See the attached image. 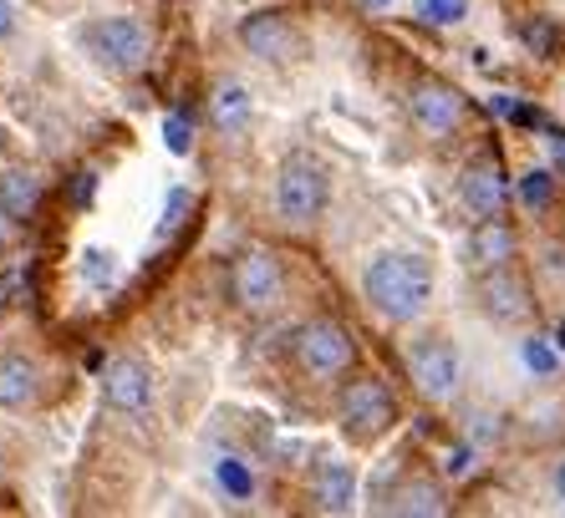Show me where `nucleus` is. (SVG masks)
Masks as SVG:
<instances>
[{"instance_id":"bb28decb","label":"nucleus","mask_w":565,"mask_h":518,"mask_svg":"<svg viewBox=\"0 0 565 518\" xmlns=\"http://www.w3.org/2000/svg\"><path fill=\"white\" fill-rule=\"evenodd\" d=\"M551 148H555V163L565 169V132H551Z\"/></svg>"},{"instance_id":"cd10ccee","label":"nucleus","mask_w":565,"mask_h":518,"mask_svg":"<svg viewBox=\"0 0 565 518\" xmlns=\"http://www.w3.org/2000/svg\"><path fill=\"white\" fill-rule=\"evenodd\" d=\"M555 493H561V504H565V463L555 467Z\"/></svg>"},{"instance_id":"a211bd4d","label":"nucleus","mask_w":565,"mask_h":518,"mask_svg":"<svg viewBox=\"0 0 565 518\" xmlns=\"http://www.w3.org/2000/svg\"><path fill=\"white\" fill-rule=\"evenodd\" d=\"M387 508L393 514H413V518H438V514H448V498L434 478H408L393 488V504Z\"/></svg>"},{"instance_id":"39448f33","label":"nucleus","mask_w":565,"mask_h":518,"mask_svg":"<svg viewBox=\"0 0 565 518\" xmlns=\"http://www.w3.org/2000/svg\"><path fill=\"white\" fill-rule=\"evenodd\" d=\"M337 422H342V432L352 442H377L397 422V402H393V391H387V381L352 376L342 387V397H337Z\"/></svg>"},{"instance_id":"4468645a","label":"nucleus","mask_w":565,"mask_h":518,"mask_svg":"<svg viewBox=\"0 0 565 518\" xmlns=\"http://www.w3.org/2000/svg\"><path fill=\"white\" fill-rule=\"evenodd\" d=\"M311 508L316 514H352L356 508V473L352 463L321 457L311 473Z\"/></svg>"},{"instance_id":"f8f14e48","label":"nucleus","mask_w":565,"mask_h":518,"mask_svg":"<svg viewBox=\"0 0 565 518\" xmlns=\"http://www.w3.org/2000/svg\"><path fill=\"white\" fill-rule=\"evenodd\" d=\"M459 204L469 208V219H504L510 204V179H504L500 158H473L469 169L459 173Z\"/></svg>"},{"instance_id":"7ed1b4c3","label":"nucleus","mask_w":565,"mask_h":518,"mask_svg":"<svg viewBox=\"0 0 565 518\" xmlns=\"http://www.w3.org/2000/svg\"><path fill=\"white\" fill-rule=\"evenodd\" d=\"M82 46L113 77H138L153 62V26L138 15H103L82 31Z\"/></svg>"},{"instance_id":"f03ea898","label":"nucleus","mask_w":565,"mask_h":518,"mask_svg":"<svg viewBox=\"0 0 565 518\" xmlns=\"http://www.w3.org/2000/svg\"><path fill=\"white\" fill-rule=\"evenodd\" d=\"M331 204V173L311 153H286L276 169V214L286 229H316Z\"/></svg>"},{"instance_id":"b1692460","label":"nucleus","mask_w":565,"mask_h":518,"mask_svg":"<svg viewBox=\"0 0 565 518\" xmlns=\"http://www.w3.org/2000/svg\"><path fill=\"white\" fill-rule=\"evenodd\" d=\"M220 478H224V488H230V493H239V498H250L255 478H250V473H245L239 463H224V467H220Z\"/></svg>"},{"instance_id":"412c9836","label":"nucleus","mask_w":565,"mask_h":518,"mask_svg":"<svg viewBox=\"0 0 565 518\" xmlns=\"http://www.w3.org/2000/svg\"><path fill=\"white\" fill-rule=\"evenodd\" d=\"M418 15L428 26H459L469 15V0H418Z\"/></svg>"},{"instance_id":"ddd939ff","label":"nucleus","mask_w":565,"mask_h":518,"mask_svg":"<svg viewBox=\"0 0 565 518\" xmlns=\"http://www.w3.org/2000/svg\"><path fill=\"white\" fill-rule=\"evenodd\" d=\"M46 402V366L26 350L0 356V412H36Z\"/></svg>"},{"instance_id":"9d476101","label":"nucleus","mask_w":565,"mask_h":518,"mask_svg":"<svg viewBox=\"0 0 565 518\" xmlns=\"http://www.w3.org/2000/svg\"><path fill=\"white\" fill-rule=\"evenodd\" d=\"M235 36H239V46L265 66H280V62H290V56L301 52V31L290 26L286 11H250L245 21H239Z\"/></svg>"},{"instance_id":"20e7f679","label":"nucleus","mask_w":565,"mask_h":518,"mask_svg":"<svg viewBox=\"0 0 565 518\" xmlns=\"http://www.w3.org/2000/svg\"><path fill=\"white\" fill-rule=\"evenodd\" d=\"M290 356H296V371L311 376V381H337V376L352 371L356 361V341L342 321L331 315H316V321L296 325L290 336Z\"/></svg>"},{"instance_id":"4be33fe9","label":"nucleus","mask_w":565,"mask_h":518,"mask_svg":"<svg viewBox=\"0 0 565 518\" xmlns=\"http://www.w3.org/2000/svg\"><path fill=\"white\" fill-rule=\"evenodd\" d=\"M163 138H169V153L184 158L189 148H194V117H189V112H169V122H163Z\"/></svg>"},{"instance_id":"c85d7f7f","label":"nucleus","mask_w":565,"mask_h":518,"mask_svg":"<svg viewBox=\"0 0 565 518\" xmlns=\"http://www.w3.org/2000/svg\"><path fill=\"white\" fill-rule=\"evenodd\" d=\"M372 6H393V0H372Z\"/></svg>"},{"instance_id":"0eeeda50","label":"nucleus","mask_w":565,"mask_h":518,"mask_svg":"<svg viewBox=\"0 0 565 518\" xmlns=\"http://www.w3.org/2000/svg\"><path fill=\"white\" fill-rule=\"evenodd\" d=\"M408 376L428 402H454L463 387V356L448 336H418L408 346Z\"/></svg>"},{"instance_id":"f3484780","label":"nucleus","mask_w":565,"mask_h":518,"mask_svg":"<svg viewBox=\"0 0 565 518\" xmlns=\"http://www.w3.org/2000/svg\"><path fill=\"white\" fill-rule=\"evenodd\" d=\"M210 122L214 132H224V138H239V132L255 122V97L239 82H220L210 97Z\"/></svg>"},{"instance_id":"f257e3e1","label":"nucleus","mask_w":565,"mask_h":518,"mask_svg":"<svg viewBox=\"0 0 565 518\" xmlns=\"http://www.w3.org/2000/svg\"><path fill=\"white\" fill-rule=\"evenodd\" d=\"M362 295H367V305L382 321L408 325L434 300V265L423 255H408V249H382L362 270Z\"/></svg>"},{"instance_id":"dca6fc26","label":"nucleus","mask_w":565,"mask_h":518,"mask_svg":"<svg viewBox=\"0 0 565 518\" xmlns=\"http://www.w3.org/2000/svg\"><path fill=\"white\" fill-rule=\"evenodd\" d=\"M520 255V234L510 229L504 219H479L469 234V259L479 270H494V265H510Z\"/></svg>"},{"instance_id":"423d86ee","label":"nucleus","mask_w":565,"mask_h":518,"mask_svg":"<svg viewBox=\"0 0 565 518\" xmlns=\"http://www.w3.org/2000/svg\"><path fill=\"white\" fill-rule=\"evenodd\" d=\"M286 300V265L270 249H245L230 270V305L245 315H270Z\"/></svg>"},{"instance_id":"1a4fd4ad","label":"nucleus","mask_w":565,"mask_h":518,"mask_svg":"<svg viewBox=\"0 0 565 518\" xmlns=\"http://www.w3.org/2000/svg\"><path fill=\"white\" fill-rule=\"evenodd\" d=\"M408 122L428 138V143H444V138H454L463 122V91L448 87V82L438 77H423L413 82L408 91Z\"/></svg>"},{"instance_id":"a878e982","label":"nucleus","mask_w":565,"mask_h":518,"mask_svg":"<svg viewBox=\"0 0 565 518\" xmlns=\"http://www.w3.org/2000/svg\"><path fill=\"white\" fill-rule=\"evenodd\" d=\"M15 26H21V15H15V0H0V41H11Z\"/></svg>"},{"instance_id":"393cba45","label":"nucleus","mask_w":565,"mask_h":518,"mask_svg":"<svg viewBox=\"0 0 565 518\" xmlns=\"http://www.w3.org/2000/svg\"><path fill=\"white\" fill-rule=\"evenodd\" d=\"M525 41L535 46V52L551 56V52H555V31H551V21H535V26H525Z\"/></svg>"},{"instance_id":"5701e85b","label":"nucleus","mask_w":565,"mask_h":518,"mask_svg":"<svg viewBox=\"0 0 565 518\" xmlns=\"http://www.w3.org/2000/svg\"><path fill=\"white\" fill-rule=\"evenodd\" d=\"M525 366H530V371H540V376H551L555 366H561V356H555V350L535 336V341H525Z\"/></svg>"},{"instance_id":"6ab92c4d","label":"nucleus","mask_w":565,"mask_h":518,"mask_svg":"<svg viewBox=\"0 0 565 518\" xmlns=\"http://www.w3.org/2000/svg\"><path fill=\"white\" fill-rule=\"evenodd\" d=\"M77 274H82V280H87L93 290H107L113 280H118V255H113V249H82Z\"/></svg>"},{"instance_id":"aec40b11","label":"nucleus","mask_w":565,"mask_h":518,"mask_svg":"<svg viewBox=\"0 0 565 518\" xmlns=\"http://www.w3.org/2000/svg\"><path fill=\"white\" fill-rule=\"evenodd\" d=\"M551 198H555V173L551 169H530L525 179H520V204H525L530 214L551 208Z\"/></svg>"},{"instance_id":"2eb2a0df","label":"nucleus","mask_w":565,"mask_h":518,"mask_svg":"<svg viewBox=\"0 0 565 518\" xmlns=\"http://www.w3.org/2000/svg\"><path fill=\"white\" fill-rule=\"evenodd\" d=\"M41 194H46V183H41L36 169H26V163H6V169H0V208H6L11 219L26 224L41 208Z\"/></svg>"},{"instance_id":"6e6552de","label":"nucleus","mask_w":565,"mask_h":518,"mask_svg":"<svg viewBox=\"0 0 565 518\" xmlns=\"http://www.w3.org/2000/svg\"><path fill=\"white\" fill-rule=\"evenodd\" d=\"M103 402H107V412H118V417H148L158 407L153 366L143 356H132V350L113 356L103 366Z\"/></svg>"},{"instance_id":"9b49d317","label":"nucleus","mask_w":565,"mask_h":518,"mask_svg":"<svg viewBox=\"0 0 565 518\" xmlns=\"http://www.w3.org/2000/svg\"><path fill=\"white\" fill-rule=\"evenodd\" d=\"M473 295H479V311H484L494 325H520V321H530V311H535L530 285L510 270V265H494V270L479 274Z\"/></svg>"}]
</instances>
